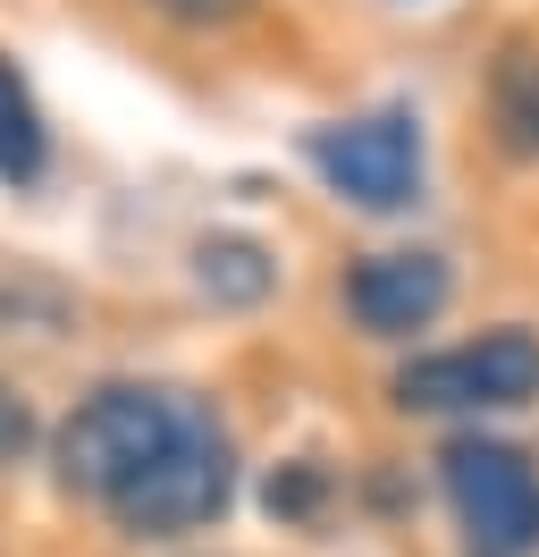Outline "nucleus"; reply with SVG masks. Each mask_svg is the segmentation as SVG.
Wrapping results in <instances>:
<instances>
[{"label":"nucleus","instance_id":"nucleus-1","mask_svg":"<svg viewBox=\"0 0 539 557\" xmlns=\"http://www.w3.org/2000/svg\"><path fill=\"white\" fill-rule=\"evenodd\" d=\"M195 414H202V397H186V388L101 381L93 397H76V414L51 431V473H60V490L110 507V498H118V490H127Z\"/></svg>","mask_w":539,"mask_h":557},{"label":"nucleus","instance_id":"nucleus-2","mask_svg":"<svg viewBox=\"0 0 539 557\" xmlns=\"http://www.w3.org/2000/svg\"><path fill=\"white\" fill-rule=\"evenodd\" d=\"M228 498H236V440H228V422L202 406V414L110 498V516H118L127 541H186V532L228 516Z\"/></svg>","mask_w":539,"mask_h":557},{"label":"nucleus","instance_id":"nucleus-3","mask_svg":"<svg viewBox=\"0 0 539 557\" xmlns=\"http://www.w3.org/2000/svg\"><path fill=\"white\" fill-rule=\"evenodd\" d=\"M438 482L464 532V557H531L539 549V465L514 440H447L438 448Z\"/></svg>","mask_w":539,"mask_h":557},{"label":"nucleus","instance_id":"nucleus-4","mask_svg":"<svg viewBox=\"0 0 539 557\" xmlns=\"http://www.w3.org/2000/svg\"><path fill=\"white\" fill-rule=\"evenodd\" d=\"M404 414H480V406H531L539 397V338L531 330H480L464 347L413 355L388 381Z\"/></svg>","mask_w":539,"mask_h":557},{"label":"nucleus","instance_id":"nucleus-5","mask_svg":"<svg viewBox=\"0 0 539 557\" xmlns=\"http://www.w3.org/2000/svg\"><path fill=\"white\" fill-rule=\"evenodd\" d=\"M303 161L329 177V195L354 211H404L422 195V119L413 110H363L303 136Z\"/></svg>","mask_w":539,"mask_h":557},{"label":"nucleus","instance_id":"nucleus-6","mask_svg":"<svg viewBox=\"0 0 539 557\" xmlns=\"http://www.w3.org/2000/svg\"><path fill=\"white\" fill-rule=\"evenodd\" d=\"M447 296H455V271H447V253H430V245L363 253L346 271V313H354L363 338H413V330H430L447 313Z\"/></svg>","mask_w":539,"mask_h":557},{"label":"nucleus","instance_id":"nucleus-7","mask_svg":"<svg viewBox=\"0 0 539 557\" xmlns=\"http://www.w3.org/2000/svg\"><path fill=\"white\" fill-rule=\"evenodd\" d=\"M195 287L211 305H262L278 287V253L262 237H202L195 245Z\"/></svg>","mask_w":539,"mask_h":557},{"label":"nucleus","instance_id":"nucleus-8","mask_svg":"<svg viewBox=\"0 0 539 557\" xmlns=\"http://www.w3.org/2000/svg\"><path fill=\"white\" fill-rule=\"evenodd\" d=\"M489 110L514 152H539V42H505L489 69Z\"/></svg>","mask_w":539,"mask_h":557},{"label":"nucleus","instance_id":"nucleus-9","mask_svg":"<svg viewBox=\"0 0 539 557\" xmlns=\"http://www.w3.org/2000/svg\"><path fill=\"white\" fill-rule=\"evenodd\" d=\"M42 170V119H34V94L17 85V69L0 60V177L26 186Z\"/></svg>","mask_w":539,"mask_h":557},{"label":"nucleus","instance_id":"nucleus-10","mask_svg":"<svg viewBox=\"0 0 539 557\" xmlns=\"http://www.w3.org/2000/svg\"><path fill=\"white\" fill-rule=\"evenodd\" d=\"M26 448H34V406H26L9 381H0V465H17Z\"/></svg>","mask_w":539,"mask_h":557},{"label":"nucleus","instance_id":"nucleus-11","mask_svg":"<svg viewBox=\"0 0 539 557\" xmlns=\"http://www.w3.org/2000/svg\"><path fill=\"white\" fill-rule=\"evenodd\" d=\"M161 17H177V26H236L253 0H152Z\"/></svg>","mask_w":539,"mask_h":557},{"label":"nucleus","instance_id":"nucleus-12","mask_svg":"<svg viewBox=\"0 0 539 557\" xmlns=\"http://www.w3.org/2000/svg\"><path fill=\"white\" fill-rule=\"evenodd\" d=\"M312 498H321V473H312V465H296L287 482H270V516H303Z\"/></svg>","mask_w":539,"mask_h":557}]
</instances>
